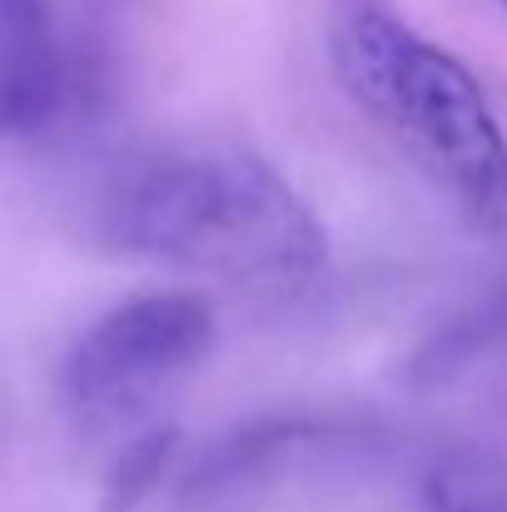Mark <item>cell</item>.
I'll return each mask as SVG.
<instances>
[{
  "label": "cell",
  "mask_w": 507,
  "mask_h": 512,
  "mask_svg": "<svg viewBox=\"0 0 507 512\" xmlns=\"http://www.w3.org/2000/svg\"><path fill=\"white\" fill-rule=\"evenodd\" d=\"M90 224L115 254L269 294L314 284L329 259L304 194L224 140H169L120 160L95 189Z\"/></svg>",
  "instance_id": "obj_1"
},
{
  "label": "cell",
  "mask_w": 507,
  "mask_h": 512,
  "mask_svg": "<svg viewBox=\"0 0 507 512\" xmlns=\"http://www.w3.org/2000/svg\"><path fill=\"white\" fill-rule=\"evenodd\" d=\"M324 55L343 95L443 189L463 224L507 249V135L478 75L398 0H329Z\"/></svg>",
  "instance_id": "obj_2"
},
{
  "label": "cell",
  "mask_w": 507,
  "mask_h": 512,
  "mask_svg": "<svg viewBox=\"0 0 507 512\" xmlns=\"http://www.w3.org/2000/svg\"><path fill=\"white\" fill-rule=\"evenodd\" d=\"M214 348V309L189 289H155L105 309L60 363V403L85 433L130 428Z\"/></svg>",
  "instance_id": "obj_3"
},
{
  "label": "cell",
  "mask_w": 507,
  "mask_h": 512,
  "mask_svg": "<svg viewBox=\"0 0 507 512\" xmlns=\"http://www.w3.org/2000/svg\"><path fill=\"white\" fill-rule=\"evenodd\" d=\"M65 45L50 0H0V125L10 140L45 135L65 110Z\"/></svg>",
  "instance_id": "obj_4"
},
{
  "label": "cell",
  "mask_w": 507,
  "mask_h": 512,
  "mask_svg": "<svg viewBox=\"0 0 507 512\" xmlns=\"http://www.w3.org/2000/svg\"><path fill=\"white\" fill-rule=\"evenodd\" d=\"M174 448H179V433L174 428H150L140 438H130L110 468V483H105V512H130L174 463Z\"/></svg>",
  "instance_id": "obj_5"
},
{
  "label": "cell",
  "mask_w": 507,
  "mask_h": 512,
  "mask_svg": "<svg viewBox=\"0 0 507 512\" xmlns=\"http://www.w3.org/2000/svg\"><path fill=\"white\" fill-rule=\"evenodd\" d=\"M428 512H478V508H468V503H458V498H438Z\"/></svg>",
  "instance_id": "obj_6"
},
{
  "label": "cell",
  "mask_w": 507,
  "mask_h": 512,
  "mask_svg": "<svg viewBox=\"0 0 507 512\" xmlns=\"http://www.w3.org/2000/svg\"><path fill=\"white\" fill-rule=\"evenodd\" d=\"M498 5H503V10H507V0H498Z\"/></svg>",
  "instance_id": "obj_7"
}]
</instances>
